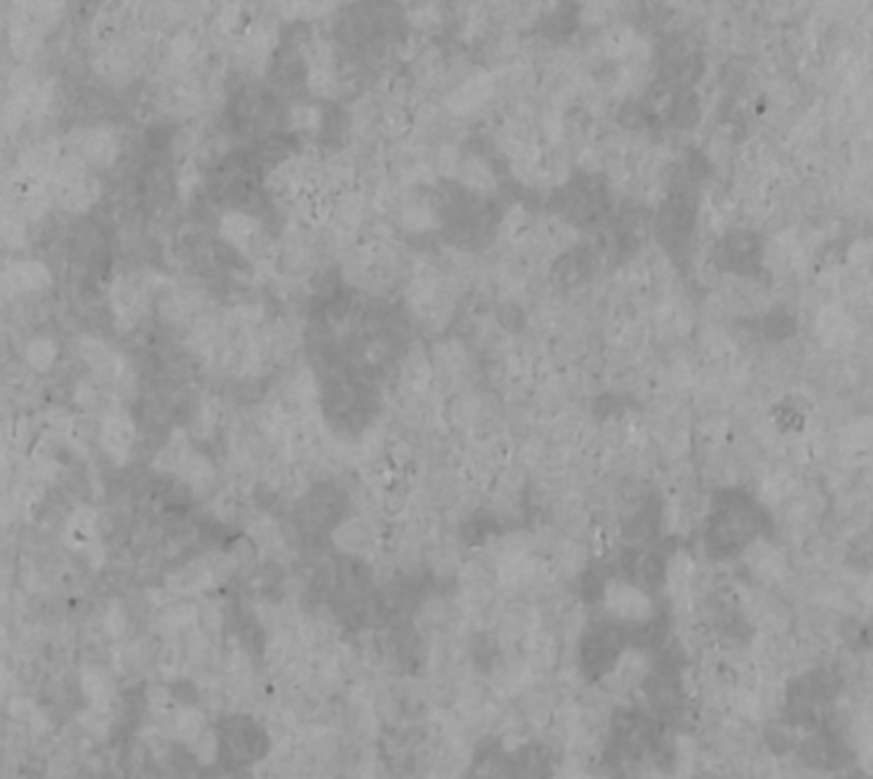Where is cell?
Here are the masks:
<instances>
[{
	"instance_id": "obj_7",
	"label": "cell",
	"mask_w": 873,
	"mask_h": 779,
	"mask_svg": "<svg viewBox=\"0 0 873 779\" xmlns=\"http://www.w3.org/2000/svg\"><path fill=\"white\" fill-rule=\"evenodd\" d=\"M764 741H766V748L773 754H787L791 748H796L798 738L789 722H771V725L766 727Z\"/></svg>"
},
{
	"instance_id": "obj_1",
	"label": "cell",
	"mask_w": 873,
	"mask_h": 779,
	"mask_svg": "<svg viewBox=\"0 0 873 779\" xmlns=\"http://www.w3.org/2000/svg\"><path fill=\"white\" fill-rule=\"evenodd\" d=\"M602 601L608 615L620 622L643 624L654 617V601L645 590H640L627 578H613L604 585Z\"/></svg>"
},
{
	"instance_id": "obj_4",
	"label": "cell",
	"mask_w": 873,
	"mask_h": 779,
	"mask_svg": "<svg viewBox=\"0 0 873 779\" xmlns=\"http://www.w3.org/2000/svg\"><path fill=\"white\" fill-rule=\"evenodd\" d=\"M80 357L85 364H90L94 373H99L103 380L115 382L124 375V361L117 352H112L106 343L99 339H87L80 341Z\"/></svg>"
},
{
	"instance_id": "obj_3",
	"label": "cell",
	"mask_w": 873,
	"mask_h": 779,
	"mask_svg": "<svg viewBox=\"0 0 873 779\" xmlns=\"http://www.w3.org/2000/svg\"><path fill=\"white\" fill-rule=\"evenodd\" d=\"M117 138L108 126H94L80 138V154L83 163L90 167H108L117 156Z\"/></svg>"
},
{
	"instance_id": "obj_5",
	"label": "cell",
	"mask_w": 873,
	"mask_h": 779,
	"mask_svg": "<svg viewBox=\"0 0 873 779\" xmlns=\"http://www.w3.org/2000/svg\"><path fill=\"white\" fill-rule=\"evenodd\" d=\"M5 286L14 293H39L51 286V272L42 261H16L5 272Z\"/></svg>"
},
{
	"instance_id": "obj_6",
	"label": "cell",
	"mask_w": 873,
	"mask_h": 779,
	"mask_svg": "<svg viewBox=\"0 0 873 779\" xmlns=\"http://www.w3.org/2000/svg\"><path fill=\"white\" fill-rule=\"evenodd\" d=\"M58 355H60L58 343L53 339H46V336H37V339L30 341V345L26 348V361L35 373L51 371L55 361H58Z\"/></svg>"
},
{
	"instance_id": "obj_2",
	"label": "cell",
	"mask_w": 873,
	"mask_h": 779,
	"mask_svg": "<svg viewBox=\"0 0 873 779\" xmlns=\"http://www.w3.org/2000/svg\"><path fill=\"white\" fill-rule=\"evenodd\" d=\"M135 435L138 432H135L133 421L124 412H112L101 423L99 439L112 460H124L135 444Z\"/></svg>"
}]
</instances>
